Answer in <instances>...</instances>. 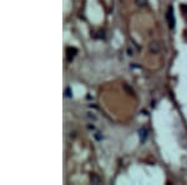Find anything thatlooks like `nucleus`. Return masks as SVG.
<instances>
[{
  "label": "nucleus",
  "mask_w": 187,
  "mask_h": 185,
  "mask_svg": "<svg viewBox=\"0 0 187 185\" xmlns=\"http://www.w3.org/2000/svg\"><path fill=\"white\" fill-rule=\"evenodd\" d=\"M150 49H151L153 53H157V51L160 50V44H158V43H152V44L150 45Z\"/></svg>",
  "instance_id": "nucleus-1"
},
{
  "label": "nucleus",
  "mask_w": 187,
  "mask_h": 185,
  "mask_svg": "<svg viewBox=\"0 0 187 185\" xmlns=\"http://www.w3.org/2000/svg\"><path fill=\"white\" fill-rule=\"evenodd\" d=\"M135 3L140 6H145L146 5V0H135Z\"/></svg>",
  "instance_id": "nucleus-2"
}]
</instances>
